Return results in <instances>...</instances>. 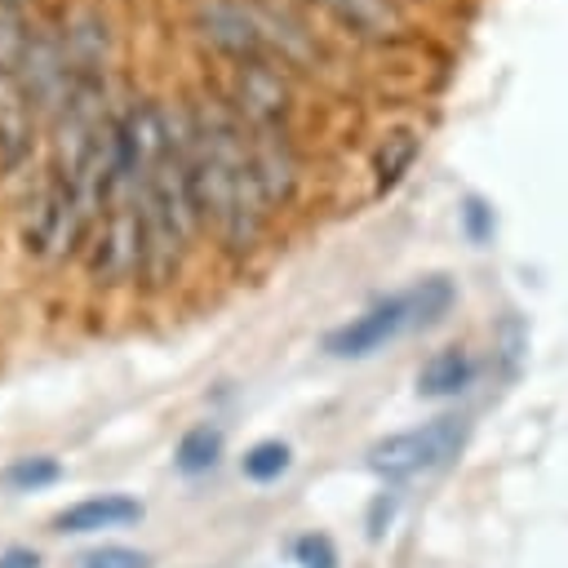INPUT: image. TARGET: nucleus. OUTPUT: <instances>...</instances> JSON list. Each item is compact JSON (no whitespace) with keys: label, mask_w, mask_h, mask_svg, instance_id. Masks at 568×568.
I'll return each mask as SVG.
<instances>
[{"label":"nucleus","mask_w":568,"mask_h":568,"mask_svg":"<svg viewBox=\"0 0 568 568\" xmlns=\"http://www.w3.org/2000/svg\"><path fill=\"white\" fill-rule=\"evenodd\" d=\"M178 138H182L195 217H209L231 248L253 244L271 204L262 191L248 124L222 106H200L191 115L186 133H178Z\"/></svg>","instance_id":"nucleus-1"},{"label":"nucleus","mask_w":568,"mask_h":568,"mask_svg":"<svg viewBox=\"0 0 568 568\" xmlns=\"http://www.w3.org/2000/svg\"><path fill=\"white\" fill-rule=\"evenodd\" d=\"M457 302V288L448 275H426L404 293L377 297L373 306H364L359 315H351L346 324L324 333V351L337 359H364L377 355L382 346H390L395 337L413 333V328H435Z\"/></svg>","instance_id":"nucleus-2"},{"label":"nucleus","mask_w":568,"mask_h":568,"mask_svg":"<svg viewBox=\"0 0 568 568\" xmlns=\"http://www.w3.org/2000/svg\"><path fill=\"white\" fill-rule=\"evenodd\" d=\"M466 435H470L466 413H439L422 426L373 439L364 462L377 479L404 484V479H417V475H430V470H444L448 462H457V453L466 448Z\"/></svg>","instance_id":"nucleus-3"},{"label":"nucleus","mask_w":568,"mask_h":568,"mask_svg":"<svg viewBox=\"0 0 568 568\" xmlns=\"http://www.w3.org/2000/svg\"><path fill=\"white\" fill-rule=\"evenodd\" d=\"M200 22H204V36H209L226 58H235L240 67L266 62V53H271L266 27H262L240 0H209L204 13H200Z\"/></svg>","instance_id":"nucleus-4"},{"label":"nucleus","mask_w":568,"mask_h":568,"mask_svg":"<svg viewBox=\"0 0 568 568\" xmlns=\"http://www.w3.org/2000/svg\"><path fill=\"white\" fill-rule=\"evenodd\" d=\"M142 519V501L129 493H93L80 497L71 506H62L53 515V532L58 537H89V532H106V528H129Z\"/></svg>","instance_id":"nucleus-5"},{"label":"nucleus","mask_w":568,"mask_h":568,"mask_svg":"<svg viewBox=\"0 0 568 568\" xmlns=\"http://www.w3.org/2000/svg\"><path fill=\"white\" fill-rule=\"evenodd\" d=\"M479 364L466 346H444L417 368V395L422 399H457L475 382Z\"/></svg>","instance_id":"nucleus-6"},{"label":"nucleus","mask_w":568,"mask_h":568,"mask_svg":"<svg viewBox=\"0 0 568 568\" xmlns=\"http://www.w3.org/2000/svg\"><path fill=\"white\" fill-rule=\"evenodd\" d=\"M222 448H226V435H222V426H213V422H195V426H186L182 430V439H178V448H173V466L182 470V475H209L217 462H222Z\"/></svg>","instance_id":"nucleus-7"},{"label":"nucleus","mask_w":568,"mask_h":568,"mask_svg":"<svg viewBox=\"0 0 568 568\" xmlns=\"http://www.w3.org/2000/svg\"><path fill=\"white\" fill-rule=\"evenodd\" d=\"M413 160H417V138L408 129L386 133V142L373 151V191L386 195L390 186H399V178L413 169Z\"/></svg>","instance_id":"nucleus-8"},{"label":"nucleus","mask_w":568,"mask_h":568,"mask_svg":"<svg viewBox=\"0 0 568 568\" xmlns=\"http://www.w3.org/2000/svg\"><path fill=\"white\" fill-rule=\"evenodd\" d=\"M31 27L22 18V4H4L0 0V75H18L27 67L31 53Z\"/></svg>","instance_id":"nucleus-9"},{"label":"nucleus","mask_w":568,"mask_h":568,"mask_svg":"<svg viewBox=\"0 0 568 568\" xmlns=\"http://www.w3.org/2000/svg\"><path fill=\"white\" fill-rule=\"evenodd\" d=\"M342 22H351L364 36H386L399 27V13L390 0H324Z\"/></svg>","instance_id":"nucleus-10"},{"label":"nucleus","mask_w":568,"mask_h":568,"mask_svg":"<svg viewBox=\"0 0 568 568\" xmlns=\"http://www.w3.org/2000/svg\"><path fill=\"white\" fill-rule=\"evenodd\" d=\"M62 479V462L58 457H44V453H36V457H13L4 470H0V484L9 488V493H40V488H49V484H58Z\"/></svg>","instance_id":"nucleus-11"},{"label":"nucleus","mask_w":568,"mask_h":568,"mask_svg":"<svg viewBox=\"0 0 568 568\" xmlns=\"http://www.w3.org/2000/svg\"><path fill=\"white\" fill-rule=\"evenodd\" d=\"M288 466H293V448H288L284 439H257V444H248L244 457H240V470H244V479H253V484H271V479H280Z\"/></svg>","instance_id":"nucleus-12"},{"label":"nucleus","mask_w":568,"mask_h":568,"mask_svg":"<svg viewBox=\"0 0 568 568\" xmlns=\"http://www.w3.org/2000/svg\"><path fill=\"white\" fill-rule=\"evenodd\" d=\"M75 568H151V555H146V550H138V546L106 541V546L80 550V555H75Z\"/></svg>","instance_id":"nucleus-13"},{"label":"nucleus","mask_w":568,"mask_h":568,"mask_svg":"<svg viewBox=\"0 0 568 568\" xmlns=\"http://www.w3.org/2000/svg\"><path fill=\"white\" fill-rule=\"evenodd\" d=\"M293 564L297 568H337L342 559H337V546L328 532H302L293 541Z\"/></svg>","instance_id":"nucleus-14"},{"label":"nucleus","mask_w":568,"mask_h":568,"mask_svg":"<svg viewBox=\"0 0 568 568\" xmlns=\"http://www.w3.org/2000/svg\"><path fill=\"white\" fill-rule=\"evenodd\" d=\"M462 222H466V235H470L475 244H484V240L493 235V213H488L479 200H466V209H462Z\"/></svg>","instance_id":"nucleus-15"},{"label":"nucleus","mask_w":568,"mask_h":568,"mask_svg":"<svg viewBox=\"0 0 568 568\" xmlns=\"http://www.w3.org/2000/svg\"><path fill=\"white\" fill-rule=\"evenodd\" d=\"M0 568H40V555L31 546H9L0 550Z\"/></svg>","instance_id":"nucleus-16"},{"label":"nucleus","mask_w":568,"mask_h":568,"mask_svg":"<svg viewBox=\"0 0 568 568\" xmlns=\"http://www.w3.org/2000/svg\"><path fill=\"white\" fill-rule=\"evenodd\" d=\"M4 4H22V0H4Z\"/></svg>","instance_id":"nucleus-17"}]
</instances>
